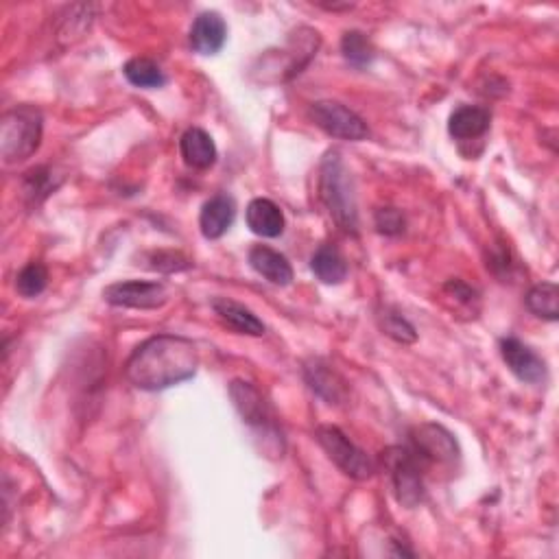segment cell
<instances>
[{
    "label": "cell",
    "mask_w": 559,
    "mask_h": 559,
    "mask_svg": "<svg viewBox=\"0 0 559 559\" xmlns=\"http://www.w3.org/2000/svg\"><path fill=\"white\" fill-rule=\"evenodd\" d=\"M199 370V352L193 341L177 335L151 337L125 363L129 383L142 391H162L193 378Z\"/></svg>",
    "instance_id": "cell-1"
},
{
    "label": "cell",
    "mask_w": 559,
    "mask_h": 559,
    "mask_svg": "<svg viewBox=\"0 0 559 559\" xmlns=\"http://www.w3.org/2000/svg\"><path fill=\"white\" fill-rule=\"evenodd\" d=\"M319 197L339 228L356 234V230H359V212H356L352 177L337 151H330L324 162H321Z\"/></svg>",
    "instance_id": "cell-2"
},
{
    "label": "cell",
    "mask_w": 559,
    "mask_h": 559,
    "mask_svg": "<svg viewBox=\"0 0 559 559\" xmlns=\"http://www.w3.org/2000/svg\"><path fill=\"white\" fill-rule=\"evenodd\" d=\"M42 142V114L31 105L9 110L0 121V156L7 164L31 158Z\"/></svg>",
    "instance_id": "cell-3"
},
{
    "label": "cell",
    "mask_w": 559,
    "mask_h": 559,
    "mask_svg": "<svg viewBox=\"0 0 559 559\" xmlns=\"http://www.w3.org/2000/svg\"><path fill=\"white\" fill-rule=\"evenodd\" d=\"M317 442L319 446L326 450L328 459L335 463V466L348 474L350 479L356 481H367L374 477L376 472V463L374 459L361 450L356 444H352L348 435L341 431L337 426H319L317 428Z\"/></svg>",
    "instance_id": "cell-4"
},
{
    "label": "cell",
    "mask_w": 559,
    "mask_h": 559,
    "mask_svg": "<svg viewBox=\"0 0 559 559\" xmlns=\"http://www.w3.org/2000/svg\"><path fill=\"white\" fill-rule=\"evenodd\" d=\"M385 468L389 470L391 485L398 503L402 507H418L424 501V477H422V461L411 448L394 446L383 453Z\"/></svg>",
    "instance_id": "cell-5"
},
{
    "label": "cell",
    "mask_w": 559,
    "mask_h": 559,
    "mask_svg": "<svg viewBox=\"0 0 559 559\" xmlns=\"http://www.w3.org/2000/svg\"><path fill=\"white\" fill-rule=\"evenodd\" d=\"M311 118L319 129H324V132L332 138L359 142L370 136V129H367L363 118L359 114H354L352 110H348L346 105L335 103V101L313 103Z\"/></svg>",
    "instance_id": "cell-6"
},
{
    "label": "cell",
    "mask_w": 559,
    "mask_h": 559,
    "mask_svg": "<svg viewBox=\"0 0 559 559\" xmlns=\"http://www.w3.org/2000/svg\"><path fill=\"white\" fill-rule=\"evenodd\" d=\"M103 300L112 306L121 308H138V311H153L169 300V291L162 282H145V280H127L110 284L103 291Z\"/></svg>",
    "instance_id": "cell-7"
},
{
    "label": "cell",
    "mask_w": 559,
    "mask_h": 559,
    "mask_svg": "<svg viewBox=\"0 0 559 559\" xmlns=\"http://www.w3.org/2000/svg\"><path fill=\"white\" fill-rule=\"evenodd\" d=\"M413 453L420 461L453 463L459 459V444L453 433L439 424H422L411 433Z\"/></svg>",
    "instance_id": "cell-8"
},
{
    "label": "cell",
    "mask_w": 559,
    "mask_h": 559,
    "mask_svg": "<svg viewBox=\"0 0 559 559\" xmlns=\"http://www.w3.org/2000/svg\"><path fill=\"white\" fill-rule=\"evenodd\" d=\"M501 356L509 372L527 385H542L546 380V363L535 354L527 343L516 337L501 341Z\"/></svg>",
    "instance_id": "cell-9"
},
{
    "label": "cell",
    "mask_w": 559,
    "mask_h": 559,
    "mask_svg": "<svg viewBox=\"0 0 559 559\" xmlns=\"http://www.w3.org/2000/svg\"><path fill=\"white\" fill-rule=\"evenodd\" d=\"M188 38L199 55H217L228 40V25L217 11H204L195 18Z\"/></svg>",
    "instance_id": "cell-10"
},
{
    "label": "cell",
    "mask_w": 559,
    "mask_h": 559,
    "mask_svg": "<svg viewBox=\"0 0 559 559\" xmlns=\"http://www.w3.org/2000/svg\"><path fill=\"white\" fill-rule=\"evenodd\" d=\"M236 217V204L230 195L219 193L210 197L199 212V230L204 239L217 241L232 228Z\"/></svg>",
    "instance_id": "cell-11"
},
{
    "label": "cell",
    "mask_w": 559,
    "mask_h": 559,
    "mask_svg": "<svg viewBox=\"0 0 559 559\" xmlns=\"http://www.w3.org/2000/svg\"><path fill=\"white\" fill-rule=\"evenodd\" d=\"M245 221H247V228L254 234L263 236V239H278V236L284 232V225H287L280 206L265 197L249 201V206L245 210Z\"/></svg>",
    "instance_id": "cell-12"
},
{
    "label": "cell",
    "mask_w": 559,
    "mask_h": 559,
    "mask_svg": "<svg viewBox=\"0 0 559 559\" xmlns=\"http://www.w3.org/2000/svg\"><path fill=\"white\" fill-rule=\"evenodd\" d=\"M230 398L234 402L236 411L241 413V418L249 424V426H260L267 428L269 426V407L265 398L260 396V391L245 383V380H232L230 385Z\"/></svg>",
    "instance_id": "cell-13"
},
{
    "label": "cell",
    "mask_w": 559,
    "mask_h": 559,
    "mask_svg": "<svg viewBox=\"0 0 559 559\" xmlns=\"http://www.w3.org/2000/svg\"><path fill=\"white\" fill-rule=\"evenodd\" d=\"M249 265H252L258 276H263L271 284H278V287H287L293 280V269L287 256H282L267 245H256L249 249Z\"/></svg>",
    "instance_id": "cell-14"
},
{
    "label": "cell",
    "mask_w": 559,
    "mask_h": 559,
    "mask_svg": "<svg viewBox=\"0 0 559 559\" xmlns=\"http://www.w3.org/2000/svg\"><path fill=\"white\" fill-rule=\"evenodd\" d=\"M180 151L184 162L190 166V169H197V171L210 169L219 158L217 145H214L212 136L204 132L201 127L186 129L180 140Z\"/></svg>",
    "instance_id": "cell-15"
},
{
    "label": "cell",
    "mask_w": 559,
    "mask_h": 559,
    "mask_svg": "<svg viewBox=\"0 0 559 559\" xmlns=\"http://www.w3.org/2000/svg\"><path fill=\"white\" fill-rule=\"evenodd\" d=\"M212 311L217 313V317L225 326L232 328L234 332H241V335L263 337L267 330L263 321L249 311V308L234 300H228V297H217V300H212Z\"/></svg>",
    "instance_id": "cell-16"
},
{
    "label": "cell",
    "mask_w": 559,
    "mask_h": 559,
    "mask_svg": "<svg viewBox=\"0 0 559 559\" xmlns=\"http://www.w3.org/2000/svg\"><path fill=\"white\" fill-rule=\"evenodd\" d=\"M492 116L485 107L461 105L448 118V132L457 140H474L490 129Z\"/></svg>",
    "instance_id": "cell-17"
},
{
    "label": "cell",
    "mask_w": 559,
    "mask_h": 559,
    "mask_svg": "<svg viewBox=\"0 0 559 559\" xmlns=\"http://www.w3.org/2000/svg\"><path fill=\"white\" fill-rule=\"evenodd\" d=\"M306 383L311 385L317 396L324 398L330 404H339L346 398V387H343V380L339 378L337 372H332L328 365L321 361H311L304 367Z\"/></svg>",
    "instance_id": "cell-18"
},
{
    "label": "cell",
    "mask_w": 559,
    "mask_h": 559,
    "mask_svg": "<svg viewBox=\"0 0 559 559\" xmlns=\"http://www.w3.org/2000/svg\"><path fill=\"white\" fill-rule=\"evenodd\" d=\"M311 269L324 284H341L348 278V263L337 247L321 245L311 258Z\"/></svg>",
    "instance_id": "cell-19"
},
{
    "label": "cell",
    "mask_w": 559,
    "mask_h": 559,
    "mask_svg": "<svg viewBox=\"0 0 559 559\" xmlns=\"http://www.w3.org/2000/svg\"><path fill=\"white\" fill-rule=\"evenodd\" d=\"M525 304L529 311L546 321H557L559 317V289L555 282H542L527 293Z\"/></svg>",
    "instance_id": "cell-20"
},
{
    "label": "cell",
    "mask_w": 559,
    "mask_h": 559,
    "mask_svg": "<svg viewBox=\"0 0 559 559\" xmlns=\"http://www.w3.org/2000/svg\"><path fill=\"white\" fill-rule=\"evenodd\" d=\"M123 75L136 88L156 90V88H162L166 83L162 68L153 62V59H147V57L129 59V62L123 66Z\"/></svg>",
    "instance_id": "cell-21"
},
{
    "label": "cell",
    "mask_w": 559,
    "mask_h": 559,
    "mask_svg": "<svg viewBox=\"0 0 559 559\" xmlns=\"http://www.w3.org/2000/svg\"><path fill=\"white\" fill-rule=\"evenodd\" d=\"M341 53L343 57L348 59V62L356 68H365L374 62L376 51H374V44L370 42L365 33L361 31H348L343 33V40H341Z\"/></svg>",
    "instance_id": "cell-22"
},
{
    "label": "cell",
    "mask_w": 559,
    "mask_h": 559,
    "mask_svg": "<svg viewBox=\"0 0 559 559\" xmlns=\"http://www.w3.org/2000/svg\"><path fill=\"white\" fill-rule=\"evenodd\" d=\"M444 297L448 302H453L455 308L453 311H466L468 317H477L479 308H481V300L477 289H472L470 284H466L463 280H448L444 284Z\"/></svg>",
    "instance_id": "cell-23"
},
{
    "label": "cell",
    "mask_w": 559,
    "mask_h": 559,
    "mask_svg": "<svg viewBox=\"0 0 559 559\" xmlns=\"http://www.w3.org/2000/svg\"><path fill=\"white\" fill-rule=\"evenodd\" d=\"M46 284H49V269H46L42 263H35V260L16 276V291L22 297H27V300L42 295Z\"/></svg>",
    "instance_id": "cell-24"
},
{
    "label": "cell",
    "mask_w": 559,
    "mask_h": 559,
    "mask_svg": "<svg viewBox=\"0 0 559 559\" xmlns=\"http://www.w3.org/2000/svg\"><path fill=\"white\" fill-rule=\"evenodd\" d=\"M378 324L387 337L398 343H413L418 339V332H415V328L396 311V308L385 306L383 311L378 313Z\"/></svg>",
    "instance_id": "cell-25"
},
{
    "label": "cell",
    "mask_w": 559,
    "mask_h": 559,
    "mask_svg": "<svg viewBox=\"0 0 559 559\" xmlns=\"http://www.w3.org/2000/svg\"><path fill=\"white\" fill-rule=\"evenodd\" d=\"M374 223H376V230L385 236H398L404 232V221L402 212L396 208H380L374 214Z\"/></svg>",
    "instance_id": "cell-26"
},
{
    "label": "cell",
    "mask_w": 559,
    "mask_h": 559,
    "mask_svg": "<svg viewBox=\"0 0 559 559\" xmlns=\"http://www.w3.org/2000/svg\"><path fill=\"white\" fill-rule=\"evenodd\" d=\"M53 175L49 169H33L31 173H27V180H25V193L29 197H33L35 201L44 199L49 193H53L57 184H51V177Z\"/></svg>",
    "instance_id": "cell-27"
},
{
    "label": "cell",
    "mask_w": 559,
    "mask_h": 559,
    "mask_svg": "<svg viewBox=\"0 0 559 559\" xmlns=\"http://www.w3.org/2000/svg\"><path fill=\"white\" fill-rule=\"evenodd\" d=\"M151 269H156V271H164V273H175V271H184L188 269L190 265V260L182 254H177V252H158V254H151Z\"/></svg>",
    "instance_id": "cell-28"
}]
</instances>
